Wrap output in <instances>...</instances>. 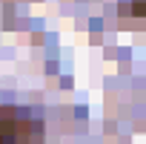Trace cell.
Listing matches in <instances>:
<instances>
[{"label": "cell", "mask_w": 146, "mask_h": 144, "mask_svg": "<svg viewBox=\"0 0 146 144\" xmlns=\"http://www.w3.org/2000/svg\"><path fill=\"white\" fill-rule=\"evenodd\" d=\"M0 144H46L43 121L26 107H0Z\"/></svg>", "instance_id": "1"}]
</instances>
